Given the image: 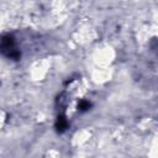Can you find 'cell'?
I'll use <instances>...</instances> for the list:
<instances>
[{"label": "cell", "mask_w": 158, "mask_h": 158, "mask_svg": "<svg viewBox=\"0 0 158 158\" xmlns=\"http://www.w3.org/2000/svg\"><path fill=\"white\" fill-rule=\"evenodd\" d=\"M70 127V121L67 115L63 114H56V121H54V128L57 133H64Z\"/></svg>", "instance_id": "obj_2"}, {"label": "cell", "mask_w": 158, "mask_h": 158, "mask_svg": "<svg viewBox=\"0 0 158 158\" xmlns=\"http://www.w3.org/2000/svg\"><path fill=\"white\" fill-rule=\"evenodd\" d=\"M0 49H1L2 56L10 60L17 62L22 57V51H21L19 42H17V38L15 37L14 33L7 32V33H4L1 36Z\"/></svg>", "instance_id": "obj_1"}]
</instances>
